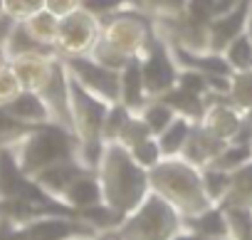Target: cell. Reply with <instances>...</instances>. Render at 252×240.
Returning a JSON list of instances; mask_svg holds the SVG:
<instances>
[{
  "mask_svg": "<svg viewBox=\"0 0 252 240\" xmlns=\"http://www.w3.org/2000/svg\"><path fill=\"white\" fill-rule=\"evenodd\" d=\"M94 173L101 186L104 206H109L119 215L131 213L151 191L149 171L139 166L134 156L129 154V149H124L121 144L104 146Z\"/></svg>",
  "mask_w": 252,
  "mask_h": 240,
  "instance_id": "6da1fadb",
  "label": "cell"
},
{
  "mask_svg": "<svg viewBox=\"0 0 252 240\" xmlns=\"http://www.w3.org/2000/svg\"><path fill=\"white\" fill-rule=\"evenodd\" d=\"M149 183L151 191L166 198L183 218H190L213 206L203 186L200 166L183 156H163L154 169H149Z\"/></svg>",
  "mask_w": 252,
  "mask_h": 240,
  "instance_id": "7a4b0ae2",
  "label": "cell"
},
{
  "mask_svg": "<svg viewBox=\"0 0 252 240\" xmlns=\"http://www.w3.org/2000/svg\"><path fill=\"white\" fill-rule=\"evenodd\" d=\"M183 230V215L158 193L149 191L146 198L126 213L124 220L99 238H114V240H173Z\"/></svg>",
  "mask_w": 252,
  "mask_h": 240,
  "instance_id": "3957f363",
  "label": "cell"
},
{
  "mask_svg": "<svg viewBox=\"0 0 252 240\" xmlns=\"http://www.w3.org/2000/svg\"><path fill=\"white\" fill-rule=\"evenodd\" d=\"M10 151L23 173L32 178L37 171L57 161L77 159V137L60 124H40L28 129V134L18 144H13Z\"/></svg>",
  "mask_w": 252,
  "mask_h": 240,
  "instance_id": "277c9868",
  "label": "cell"
},
{
  "mask_svg": "<svg viewBox=\"0 0 252 240\" xmlns=\"http://www.w3.org/2000/svg\"><path fill=\"white\" fill-rule=\"evenodd\" d=\"M156 35L154 18L136 8H121L101 20L99 42L116 50L126 60H139Z\"/></svg>",
  "mask_w": 252,
  "mask_h": 240,
  "instance_id": "5b68a950",
  "label": "cell"
},
{
  "mask_svg": "<svg viewBox=\"0 0 252 240\" xmlns=\"http://www.w3.org/2000/svg\"><path fill=\"white\" fill-rule=\"evenodd\" d=\"M74 235H99L82 215L64 210V213H30L20 220H13L8 240H67Z\"/></svg>",
  "mask_w": 252,
  "mask_h": 240,
  "instance_id": "8992f818",
  "label": "cell"
},
{
  "mask_svg": "<svg viewBox=\"0 0 252 240\" xmlns=\"http://www.w3.org/2000/svg\"><path fill=\"white\" fill-rule=\"evenodd\" d=\"M139 67H141V77H144V87L149 97H163L178 84L181 67L173 57L168 40H163L158 33L154 35V40L139 57Z\"/></svg>",
  "mask_w": 252,
  "mask_h": 240,
  "instance_id": "52a82bcc",
  "label": "cell"
},
{
  "mask_svg": "<svg viewBox=\"0 0 252 240\" xmlns=\"http://www.w3.org/2000/svg\"><path fill=\"white\" fill-rule=\"evenodd\" d=\"M99 33H101V20L96 15H92L87 8H77L74 13L60 18L55 50L60 57L89 55L99 40Z\"/></svg>",
  "mask_w": 252,
  "mask_h": 240,
  "instance_id": "ba28073f",
  "label": "cell"
},
{
  "mask_svg": "<svg viewBox=\"0 0 252 240\" xmlns=\"http://www.w3.org/2000/svg\"><path fill=\"white\" fill-rule=\"evenodd\" d=\"M62 62H64L67 74L79 87H84L87 92H92L94 97L109 104L119 102V72L116 69L99 65L92 55H69V57H62Z\"/></svg>",
  "mask_w": 252,
  "mask_h": 240,
  "instance_id": "9c48e42d",
  "label": "cell"
},
{
  "mask_svg": "<svg viewBox=\"0 0 252 240\" xmlns=\"http://www.w3.org/2000/svg\"><path fill=\"white\" fill-rule=\"evenodd\" d=\"M84 171H89V169H84V166L79 164V159H67V161H57V164H52V166L37 171L30 181L35 183V188H37L40 193H45L50 201H55V203L62 206L64 191H67V188L74 183V178L82 176ZM62 208H64V206H62Z\"/></svg>",
  "mask_w": 252,
  "mask_h": 240,
  "instance_id": "30bf717a",
  "label": "cell"
},
{
  "mask_svg": "<svg viewBox=\"0 0 252 240\" xmlns=\"http://www.w3.org/2000/svg\"><path fill=\"white\" fill-rule=\"evenodd\" d=\"M250 3L252 0H242V3L222 15H215L208 23V40H210V50L222 52L225 45L230 40H235L240 33H245V23H247V13H250Z\"/></svg>",
  "mask_w": 252,
  "mask_h": 240,
  "instance_id": "8fae6325",
  "label": "cell"
},
{
  "mask_svg": "<svg viewBox=\"0 0 252 240\" xmlns=\"http://www.w3.org/2000/svg\"><path fill=\"white\" fill-rule=\"evenodd\" d=\"M104 198H101V186H99V178L94 171H84L82 176L74 178V183L64 191L62 196V206L77 215L101 206Z\"/></svg>",
  "mask_w": 252,
  "mask_h": 240,
  "instance_id": "7c38bea8",
  "label": "cell"
},
{
  "mask_svg": "<svg viewBox=\"0 0 252 240\" xmlns=\"http://www.w3.org/2000/svg\"><path fill=\"white\" fill-rule=\"evenodd\" d=\"M8 114H13L18 122H23L25 127H40V124H55L52 122V111L45 102V97L40 92L32 89H23L10 104H5Z\"/></svg>",
  "mask_w": 252,
  "mask_h": 240,
  "instance_id": "4fadbf2b",
  "label": "cell"
},
{
  "mask_svg": "<svg viewBox=\"0 0 252 240\" xmlns=\"http://www.w3.org/2000/svg\"><path fill=\"white\" fill-rule=\"evenodd\" d=\"M183 228H186V230H193V233H198V235H205V238L232 240L230 218H227V210H225L220 203H213V206L203 208L200 213H195V215H190V218H183Z\"/></svg>",
  "mask_w": 252,
  "mask_h": 240,
  "instance_id": "5bb4252c",
  "label": "cell"
},
{
  "mask_svg": "<svg viewBox=\"0 0 252 240\" xmlns=\"http://www.w3.org/2000/svg\"><path fill=\"white\" fill-rule=\"evenodd\" d=\"M225 146V141H220V139H215L210 132H205L198 122L193 124V132H190V137H188V141H186V146H183V159H188L190 164H195V166H208V164H213V159L220 154V149Z\"/></svg>",
  "mask_w": 252,
  "mask_h": 240,
  "instance_id": "9a60e30c",
  "label": "cell"
},
{
  "mask_svg": "<svg viewBox=\"0 0 252 240\" xmlns=\"http://www.w3.org/2000/svg\"><path fill=\"white\" fill-rule=\"evenodd\" d=\"M146 99H149V94H146V87H144L139 60H131L119 72V102L136 111V109H141V104Z\"/></svg>",
  "mask_w": 252,
  "mask_h": 240,
  "instance_id": "2e32d148",
  "label": "cell"
},
{
  "mask_svg": "<svg viewBox=\"0 0 252 240\" xmlns=\"http://www.w3.org/2000/svg\"><path fill=\"white\" fill-rule=\"evenodd\" d=\"M220 206L252 213V159L230 173V188H227V196L222 198Z\"/></svg>",
  "mask_w": 252,
  "mask_h": 240,
  "instance_id": "e0dca14e",
  "label": "cell"
},
{
  "mask_svg": "<svg viewBox=\"0 0 252 240\" xmlns=\"http://www.w3.org/2000/svg\"><path fill=\"white\" fill-rule=\"evenodd\" d=\"M193 124H195L193 119L176 116L161 134H156V141H158L163 156H181L183 154V146H186V141L193 132Z\"/></svg>",
  "mask_w": 252,
  "mask_h": 240,
  "instance_id": "ac0fdd59",
  "label": "cell"
},
{
  "mask_svg": "<svg viewBox=\"0 0 252 240\" xmlns=\"http://www.w3.org/2000/svg\"><path fill=\"white\" fill-rule=\"evenodd\" d=\"M163 99L171 104V109L178 114V116H186V119H193V122H200V116L205 111V94H195L190 89H183V87H173L171 92L163 94Z\"/></svg>",
  "mask_w": 252,
  "mask_h": 240,
  "instance_id": "d6986e66",
  "label": "cell"
},
{
  "mask_svg": "<svg viewBox=\"0 0 252 240\" xmlns=\"http://www.w3.org/2000/svg\"><path fill=\"white\" fill-rule=\"evenodd\" d=\"M136 111H139V116L146 122V127L151 129L154 137L161 134V132L173 122V119L178 116L163 97H149V99L141 104V109H136Z\"/></svg>",
  "mask_w": 252,
  "mask_h": 240,
  "instance_id": "ffe728a7",
  "label": "cell"
},
{
  "mask_svg": "<svg viewBox=\"0 0 252 240\" xmlns=\"http://www.w3.org/2000/svg\"><path fill=\"white\" fill-rule=\"evenodd\" d=\"M23 25H25V30L40 42V45H45V47H52L55 50V42H57V30H60V18L57 15H52L50 10H37V13H32L30 18H25L23 20Z\"/></svg>",
  "mask_w": 252,
  "mask_h": 240,
  "instance_id": "44dd1931",
  "label": "cell"
},
{
  "mask_svg": "<svg viewBox=\"0 0 252 240\" xmlns=\"http://www.w3.org/2000/svg\"><path fill=\"white\" fill-rule=\"evenodd\" d=\"M222 57L227 60L232 72H250L252 69V40L247 33H240L235 40H230L222 50Z\"/></svg>",
  "mask_w": 252,
  "mask_h": 240,
  "instance_id": "7402d4cb",
  "label": "cell"
},
{
  "mask_svg": "<svg viewBox=\"0 0 252 240\" xmlns=\"http://www.w3.org/2000/svg\"><path fill=\"white\" fill-rule=\"evenodd\" d=\"M203 173V186H205V193L213 203H222V198L227 196V188H230V171H222L213 164L203 166L200 169Z\"/></svg>",
  "mask_w": 252,
  "mask_h": 240,
  "instance_id": "603a6c76",
  "label": "cell"
},
{
  "mask_svg": "<svg viewBox=\"0 0 252 240\" xmlns=\"http://www.w3.org/2000/svg\"><path fill=\"white\" fill-rule=\"evenodd\" d=\"M149 137H154V134L146 127V122L139 116V111H131L129 119L124 122V127H121V132H119V137H116L114 144H121L124 149H131V146H136L139 141H144Z\"/></svg>",
  "mask_w": 252,
  "mask_h": 240,
  "instance_id": "cb8c5ba5",
  "label": "cell"
},
{
  "mask_svg": "<svg viewBox=\"0 0 252 240\" xmlns=\"http://www.w3.org/2000/svg\"><path fill=\"white\" fill-rule=\"evenodd\" d=\"M230 104H235L240 111L252 106V69L250 72H232L230 77Z\"/></svg>",
  "mask_w": 252,
  "mask_h": 240,
  "instance_id": "d4e9b609",
  "label": "cell"
},
{
  "mask_svg": "<svg viewBox=\"0 0 252 240\" xmlns=\"http://www.w3.org/2000/svg\"><path fill=\"white\" fill-rule=\"evenodd\" d=\"M250 159H252V149H250V146L227 141V144L220 149V154L213 159V166H218V169L232 173L235 169H240V166H242L245 161H250Z\"/></svg>",
  "mask_w": 252,
  "mask_h": 240,
  "instance_id": "484cf974",
  "label": "cell"
},
{
  "mask_svg": "<svg viewBox=\"0 0 252 240\" xmlns=\"http://www.w3.org/2000/svg\"><path fill=\"white\" fill-rule=\"evenodd\" d=\"M28 129L32 127H25L13 114H8L5 106H0V149H10L13 144H18L28 134Z\"/></svg>",
  "mask_w": 252,
  "mask_h": 240,
  "instance_id": "4316f807",
  "label": "cell"
},
{
  "mask_svg": "<svg viewBox=\"0 0 252 240\" xmlns=\"http://www.w3.org/2000/svg\"><path fill=\"white\" fill-rule=\"evenodd\" d=\"M129 154H131V156H134V161H136L139 166H144L146 171H149V169H154V166L163 159V151H161V146H158L156 137H149V139L139 141L136 146H131V149H129Z\"/></svg>",
  "mask_w": 252,
  "mask_h": 240,
  "instance_id": "83f0119b",
  "label": "cell"
},
{
  "mask_svg": "<svg viewBox=\"0 0 252 240\" xmlns=\"http://www.w3.org/2000/svg\"><path fill=\"white\" fill-rule=\"evenodd\" d=\"M188 0H144L141 10L149 13L154 20L158 18H176L181 13H186Z\"/></svg>",
  "mask_w": 252,
  "mask_h": 240,
  "instance_id": "f1b7e54d",
  "label": "cell"
},
{
  "mask_svg": "<svg viewBox=\"0 0 252 240\" xmlns=\"http://www.w3.org/2000/svg\"><path fill=\"white\" fill-rule=\"evenodd\" d=\"M45 8V0H3V15L10 20H25Z\"/></svg>",
  "mask_w": 252,
  "mask_h": 240,
  "instance_id": "f546056e",
  "label": "cell"
},
{
  "mask_svg": "<svg viewBox=\"0 0 252 240\" xmlns=\"http://www.w3.org/2000/svg\"><path fill=\"white\" fill-rule=\"evenodd\" d=\"M23 92V84H20V77L15 74V69L10 67V62L0 69V106L10 104L18 94Z\"/></svg>",
  "mask_w": 252,
  "mask_h": 240,
  "instance_id": "4dcf8cb0",
  "label": "cell"
},
{
  "mask_svg": "<svg viewBox=\"0 0 252 240\" xmlns=\"http://www.w3.org/2000/svg\"><path fill=\"white\" fill-rule=\"evenodd\" d=\"M82 8H87L92 15H96L99 20H104L106 15L121 10V0H82Z\"/></svg>",
  "mask_w": 252,
  "mask_h": 240,
  "instance_id": "1f68e13d",
  "label": "cell"
},
{
  "mask_svg": "<svg viewBox=\"0 0 252 240\" xmlns=\"http://www.w3.org/2000/svg\"><path fill=\"white\" fill-rule=\"evenodd\" d=\"M77 8H82V0H45V10H50L57 18H64Z\"/></svg>",
  "mask_w": 252,
  "mask_h": 240,
  "instance_id": "d6a6232c",
  "label": "cell"
},
{
  "mask_svg": "<svg viewBox=\"0 0 252 240\" xmlns=\"http://www.w3.org/2000/svg\"><path fill=\"white\" fill-rule=\"evenodd\" d=\"M121 5H124V8H136V10H141L144 0H121Z\"/></svg>",
  "mask_w": 252,
  "mask_h": 240,
  "instance_id": "836d02e7",
  "label": "cell"
},
{
  "mask_svg": "<svg viewBox=\"0 0 252 240\" xmlns=\"http://www.w3.org/2000/svg\"><path fill=\"white\" fill-rule=\"evenodd\" d=\"M245 33L252 40V3H250V13H247V23H245Z\"/></svg>",
  "mask_w": 252,
  "mask_h": 240,
  "instance_id": "e575fe53",
  "label": "cell"
},
{
  "mask_svg": "<svg viewBox=\"0 0 252 240\" xmlns=\"http://www.w3.org/2000/svg\"><path fill=\"white\" fill-rule=\"evenodd\" d=\"M67 240H99V235H74V238H67Z\"/></svg>",
  "mask_w": 252,
  "mask_h": 240,
  "instance_id": "d590c367",
  "label": "cell"
},
{
  "mask_svg": "<svg viewBox=\"0 0 252 240\" xmlns=\"http://www.w3.org/2000/svg\"><path fill=\"white\" fill-rule=\"evenodd\" d=\"M242 116H245V122L252 127V106H250V109H245V111H242Z\"/></svg>",
  "mask_w": 252,
  "mask_h": 240,
  "instance_id": "8d00e7d4",
  "label": "cell"
},
{
  "mask_svg": "<svg viewBox=\"0 0 252 240\" xmlns=\"http://www.w3.org/2000/svg\"><path fill=\"white\" fill-rule=\"evenodd\" d=\"M5 65H8V57H5V55H3V50H0V69H3V67H5Z\"/></svg>",
  "mask_w": 252,
  "mask_h": 240,
  "instance_id": "74e56055",
  "label": "cell"
},
{
  "mask_svg": "<svg viewBox=\"0 0 252 240\" xmlns=\"http://www.w3.org/2000/svg\"><path fill=\"white\" fill-rule=\"evenodd\" d=\"M0 15H3V0H0Z\"/></svg>",
  "mask_w": 252,
  "mask_h": 240,
  "instance_id": "f35d334b",
  "label": "cell"
},
{
  "mask_svg": "<svg viewBox=\"0 0 252 240\" xmlns=\"http://www.w3.org/2000/svg\"><path fill=\"white\" fill-rule=\"evenodd\" d=\"M99 240H114V238H99Z\"/></svg>",
  "mask_w": 252,
  "mask_h": 240,
  "instance_id": "ab89813d",
  "label": "cell"
},
{
  "mask_svg": "<svg viewBox=\"0 0 252 240\" xmlns=\"http://www.w3.org/2000/svg\"><path fill=\"white\" fill-rule=\"evenodd\" d=\"M250 149H252V144H250Z\"/></svg>",
  "mask_w": 252,
  "mask_h": 240,
  "instance_id": "60d3db41",
  "label": "cell"
}]
</instances>
